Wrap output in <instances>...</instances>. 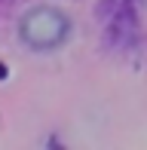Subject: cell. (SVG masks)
I'll return each mask as SVG.
<instances>
[{"mask_svg":"<svg viewBox=\"0 0 147 150\" xmlns=\"http://www.w3.org/2000/svg\"><path fill=\"white\" fill-rule=\"evenodd\" d=\"M18 34L31 49H55V46H61L68 40L71 22L55 6H34L31 12H25Z\"/></svg>","mask_w":147,"mask_h":150,"instance_id":"cell-1","label":"cell"}]
</instances>
